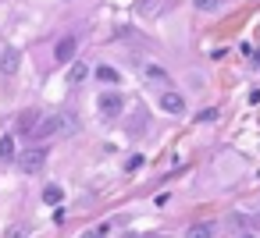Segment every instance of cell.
Here are the masks:
<instances>
[{
  "label": "cell",
  "instance_id": "52a82bcc",
  "mask_svg": "<svg viewBox=\"0 0 260 238\" xmlns=\"http://www.w3.org/2000/svg\"><path fill=\"white\" fill-rule=\"evenodd\" d=\"M86 78H89V64L75 61V64L68 68V86H79V82H86Z\"/></svg>",
  "mask_w": 260,
  "mask_h": 238
},
{
  "label": "cell",
  "instance_id": "3957f363",
  "mask_svg": "<svg viewBox=\"0 0 260 238\" xmlns=\"http://www.w3.org/2000/svg\"><path fill=\"white\" fill-rule=\"evenodd\" d=\"M18 164H22L25 174H36V171H43V164H47V149H43V146H32V149H25V153L18 156Z\"/></svg>",
  "mask_w": 260,
  "mask_h": 238
},
{
  "label": "cell",
  "instance_id": "e0dca14e",
  "mask_svg": "<svg viewBox=\"0 0 260 238\" xmlns=\"http://www.w3.org/2000/svg\"><path fill=\"white\" fill-rule=\"evenodd\" d=\"M86 238H107V227H96V231H89Z\"/></svg>",
  "mask_w": 260,
  "mask_h": 238
},
{
  "label": "cell",
  "instance_id": "9a60e30c",
  "mask_svg": "<svg viewBox=\"0 0 260 238\" xmlns=\"http://www.w3.org/2000/svg\"><path fill=\"white\" fill-rule=\"evenodd\" d=\"M196 121H200V125H214V121H217V110H214V107H210V110H200Z\"/></svg>",
  "mask_w": 260,
  "mask_h": 238
},
{
  "label": "cell",
  "instance_id": "277c9868",
  "mask_svg": "<svg viewBox=\"0 0 260 238\" xmlns=\"http://www.w3.org/2000/svg\"><path fill=\"white\" fill-rule=\"evenodd\" d=\"M75 50H79V39L75 36H61L57 47H54V61L57 64H72L75 61Z\"/></svg>",
  "mask_w": 260,
  "mask_h": 238
},
{
  "label": "cell",
  "instance_id": "30bf717a",
  "mask_svg": "<svg viewBox=\"0 0 260 238\" xmlns=\"http://www.w3.org/2000/svg\"><path fill=\"white\" fill-rule=\"evenodd\" d=\"M0 71H4V75L18 71V50H4V57H0Z\"/></svg>",
  "mask_w": 260,
  "mask_h": 238
},
{
  "label": "cell",
  "instance_id": "2e32d148",
  "mask_svg": "<svg viewBox=\"0 0 260 238\" xmlns=\"http://www.w3.org/2000/svg\"><path fill=\"white\" fill-rule=\"evenodd\" d=\"M8 238H29V227L15 224V227H8Z\"/></svg>",
  "mask_w": 260,
  "mask_h": 238
},
{
  "label": "cell",
  "instance_id": "ba28073f",
  "mask_svg": "<svg viewBox=\"0 0 260 238\" xmlns=\"http://www.w3.org/2000/svg\"><path fill=\"white\" fill-rule=\"evenodd\" d=\"M185 238H214V224H210V220H196V224L185 231Z\"/></svg>",
  "mask_w": 260,
  "mask_h": 238
},
{
  "label": "cell",
  "instance_id": "6da1fadb",
  "mask_svg": "<svg viewBox=\"0 0 260 238\" xmlns=\"http://www.w3.org/2000/svg\"><path fill=\"white\" fill-rule=\"evenodd\" d=\"M79 125H75V114H50V117H43L40 125H36V135L40 139H50V135H68V132H75Z\"/></svg>",
  "mask_w": 260,
  "mask_h": 238
},
{
  "label": "cell",
  "instance_id": "5bb4252c",
  "mask_svg": "<svg viewBox=\"0 0 260 238\" xmlns=\"http://www.w3.org/2000/svg\"><path fill=\"white\" fill-rule=\"evenodd\" d=\"M143 75H146V82H160V86H168V75H164L160 68H153V64H146Z\"/></svg>",
  "mask_w": 260,
  "mask_h": 238
},
{
  "label": "cell",
  "instance_id": "9c48e42d",
  "mask_svg": "<svg viewBox=\"0 0 260 238\" xmlns=\"http://www.w3.org/2000/svg\"><path fill=\"white\" fill-rule=\"evenodd\" d=\"M18 156V149H15V139L11 135H4V139H0V164H11Z\"/></svg>",
  "mask_w": 260,
  "mask_h": 238
},
{
  "label": "cell",
  "instance_id": "8992f818",
  "mask_svg": "<svg viewBox=\"0 0 260 238\" xmlns=\"http://www.w3.org/2000/svg\"><path fill=\"white\" fill-rule=\"evenodd\" d=\"M36 121H40V114H36V110H25V114L15 121V128H18L22 135H36Z\"/></svg>",
  "mask_w": 260,
  "mask_h": 238
},
{
  "label": "cell",
  "instance_id": "7c38bea8",
  "mask_svg": "<svg viewBox=\"0 0 260 238\" xmlns=\"http://www.w3.org/2000/svg\"><path fill=\"white\" fill-rule=\"evenodd\" d=\"M96 78H100V82H107V86H118V78H121V75H118L114 68H107V64H100V68H96Z\"/></svg>",
  "mask_w": 260,
  "mask_h": 238
},
{
  "label": "cell",
  "instance_id": "8fae6325",
  "mask_svg": "<svg viewBox=\"0 0 260 238\" xmlns=\"http://www.w3.org/2000/svg\"><path fill=\"white\" fill-rule=\"evenodd\" d=\"M61 199H64V188H61V185H47V188H43V203H47V206H57Z\"/></svg>",
  "mask_w": 260,
  "mask_h": 238
},
{
  "label": "cell",
  "instance_id": "7a4b0ae2",
  "mask_svg": "<svg viewBox=\"0 0 260 238\" xmlns=\"http://www.w3.org/2000/svg\"><path fill=\"white\" fill-rule=\"evenodd\" d=\"M96 110H100L107 121H114V117L125 110V96H121V93H100V96H96Z\"/></svg>",
  "mask_w": 260,
  "mask_h": 238
},
{
  "label": "cell",
  "instance_id": "5b68a950",
  "mask_svg": "<svg viewBox=\"0 0 260 238\" xmlns=\"http://www.w3.org/2000/svg\"><path fill=\"white\" fill-rule=\"evenodd\" d=\"M157 103H160V110H168V114H182V110H185V100H182V93H175V89H164Z\"/></svg>",
  "mask_w": 260,
  "mask_h": 238
},
{
  "label": "cell",
  "instance_id": "4fadbf2b",
  "mask_svg": "<svg viewBox=\"0 0 260 238\" xmlns=\"http://www.w3.org/2000/svg\"><path fill=\"white\" fill-rule=\"evenodd\" d=\"M224 4H228V0H192L196 11H221Z\"/></svg>",
  "mask_w": 260,
  "mask_h": 238
},
{
  "label": "cell",
  "instance_id": "ac0fdd59",
  "mask_svg": "<svg viewBox=\"0 0 260 238\" xmlns=\"http://www.w3.org/2000/svg\"><path fill=\"white\" fill-rule=\"evenodd\" d=\"M146 238H164V234H146Z\"/></svg>",
  "mask_w": 260,
  "mask_h": 238
}]
</instances>
